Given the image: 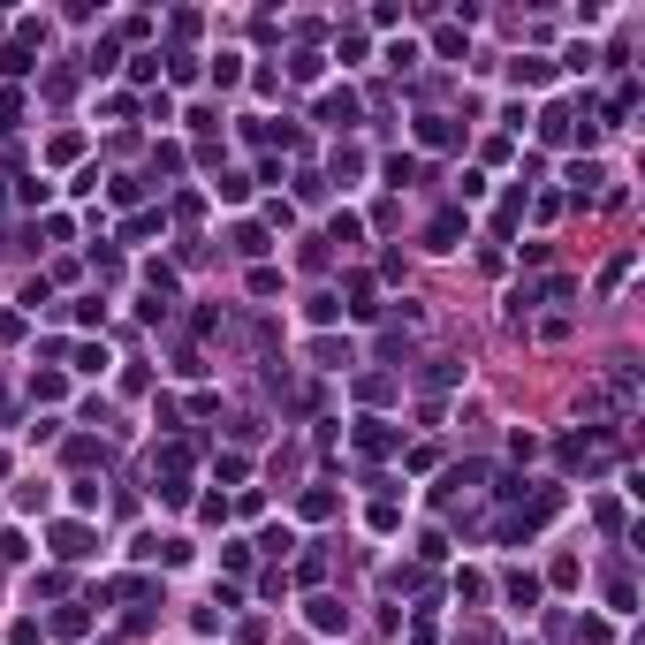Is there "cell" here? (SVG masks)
<instances>
[{"label": "cell", "mask_w": 645, "mask_h": 645, "mask_svg": "<svg viewBox=\"0 0 645 645\" xmlns=\"http://www.w3.org/2000/svg\"><path fill=\"white\" fill-rule=\"evenodd\" d=\"M54 554H61V562H84V554H92V531H84V524H61L54 531Z\"/></svg>", "instance_id": "obj_1"}, {"label": "cell", "mask_w": 645, "mask_h": 645, "mask_svg": "<svg viewBox=\"0 0 645 645\" xmlns=\"http://www.w3.org/2000/svg\"><path fill=\"white\" fill-rule=\"evenodd\" d=\"M540 137L547 144H570L577 137V114H570V106H547V114H540Z\"/></svg>", "instance_id": "obj_2"}, {"label": "cell", "mask_w": 645, "mask_h": 645, "mask_svg": "<svg viewBox=\"0 0 645 645\" xmlns=\"http://www.w3.org/2000/svg\"><path fill=\"white\" fill-rule=\"evenodd\" d=\"M456 235H463V213H441V221L425 228V251H456Z\"/></svg>", "instance_id": "obj_3"}, {"label": "cell", "mask_w": 645, "mask_h": 645, "mask_svg": "<svg viewBox=\"0 0 645 645\" xmlns=\"http://www.w3.org/2000/svg\"><path fill=\"white\" fill-rule=\"evenodd\" d=\"M357 448H364V456H387V448H395V433H387L380 418H364V425H357Z\"/></svg>", "instance_id": "obj_4"}, {"label": "cell", "mask_w": 645, "mask_h": 645, "mask_svg": "<svg viewBox=\"0 0 645 645\" xmlns=\"http://www.w3.org/2000/svg\"><path fill=\"white\" fill-rule=\"evenodd\" d=\"M350 114H357V99H350V92H327V99H319V122H334V129H342Z\"/></svg>", "instance_id": "obj_5"}, {"label": "cell", "mask_w": 645, "mask_h": 645, "mask_svg": "<svg viewBox=\"0 0 645 645\" xmlns=\"http://www.w3.org/2000/svg\"><path fill=\"white\" fill-rule=\"evenodd\" d=\"M418 144H456V129H448V114H418Z\"/></svg>", "instance_id": "obj_6"}, {"label": "cell", "mask_w": 645, "mask_h": 645, "mask_svg": "<svg viewBox=\"0 0 645 645\" xmlns=\"http://www.w3.org/2000/svg\"><path fill=\"white\" fill-rule=\"evenodd\" d=\"M312 622H319V630H342L350 615H342V600H312Z\"/></svg>", "instance_id": "obj_7"}]
</instances>
